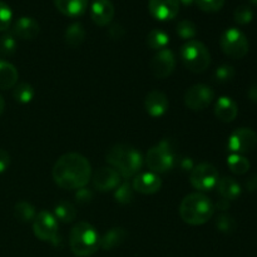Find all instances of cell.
I'll return each instance as SVG.
<instances>
[{"instance_id": "obj_4", "label": "cell", "mask_w": 257, "mask_h": 257, "mask_svg": "<svg viewBox=\"0 0 257 257\" xmlns=\"http://www.w3.org/2000/svg\"><path fill=\"white\" fill-rule=\"evenodd\" d=\"M69 245L75 256H92L100 247L99 233L90 223L79 222L70 231Z\"/></svg>"}, {"instance_id": "obj_29", "label": "cell", "mask_w": 257, "mask_h": 257, "mask_svg": "<svg viewBox=\"0 0 257 257\" xmlns=\"http://www.w3.org/2000/svg\"><path fill=\"white\" fill-rule=\"evenodd\" d=\"M34 88L32 87L28 83H20L17 87L14 88V92H13V97L17 102L23 103V104H27V103L32 102V99L34 98Z\"/></svg>"}, {"instance_id": "obj_47", "label": "cell", "mask_w": 257, "mask_h": 257, "mask_svg": "<svg viewBox=\"0 0 257 257\" xmlns=\"http://www.w3.org/2000/svg\"><path fill=\"white\" fill-rule=\"evenodd\" d=\"M251 3H252V4H255V5H257V0H250Z\"/></svg>"}, {"instance_id": "obj_24", "label": "cell", "mask_w": 257, "mask_h": 257, "mask_svg": "<svg viewBox=\"0 0 257 257\" xmlns=\"http://www.w3.org/2000/svg\"><path fill=\"white\" fill-rule=\"evenodd\" d=\"M65 43L69 47L77 48L84 42L85 39V29L80 23H73L65 30Z\"/></svg>"}, {"instance_id": "obj_30", "label": "cell", "mask_w": 257, "mask_h": 257, "mask_svg": "<svg viewBox=\"0 0 257 257\" xmlns=\"http://www.w3.org/2000/svg\"><path fill=\"white\" fill-rule=\"evenodd\" d=\"M176 30H177V34L186 40H193V38L197 35V27L195 23L188 19L181 20L177 24Z\"/></svg>"}, {"instance_id": "obj_32", "label": "cell", "mask_w": 257, "mask_h": 257, "mask_svg": "<svg viewBox=\"0 0 257 257\" xmlns=\"http://www.w3.org/2000/svg\"><path fill=\"white\" fill-rule=\"evenodd\" d=\"M233 18H235V22L240 25H246L248 23H251V20L253 19V12L248 5H238L236 8L235 13H233Z\"/></svg>"}, {"instance_id": "obj_31", "label": "cell", "mask_w": 257, "mask_h": 257, "mask_svg": "<svg viewBox=\"0 0 257 257\" xmlns=\"http://www.w3.org/2000/svg\"><path fill=\"white\" fill-rule=\"evenodd\" d=\"M115 200L122 205H128L133 200V187L128 182H123L115 188Z\"/></svg>"}, {"instance_id": "obj_9", "label": "cell", "mask_w": 257, "mask_h": 257, "mask_svg": "<svg viewBox=\"0 0 257 257\" xmlns=\"http://www.w3.org/2000/svg\"><path fill=\"white\" fill-rule=\"evenodd\" d=\"M218 180H220V176H218L217 168L211 163H200L191 171V185L196 190L202 191V192L215 188Z\"/></svg>"}, {"instance_id": "obj_43", "label": "cell", "mask_w": 257, "mask_h": 257, "mask_svg": "<svg viewBox=\"0 0 257 257\" xmlns=\"http://www.w3.org/2000/svg\"><path fill=\"white\" fill-rule=\"evenodd\" d=\"M181 168L185 171H192L193 170V163L191 158H183L181 161Z\"/></svg>"}, {"instance_id": "obj_38", "label": "cell", "mask_w": 257, "mask_h": 257, "mask_svg": "<svg viewBox=\"0 0 257 257\" xmlns=\"http://www.w3.org/2000/svg\"><path fill=\"white\" fill-rule=\"evenodd\" d=\"M75 200H77L78 203H82V205L89 203L93 200V192L85 187L79 188L75 193Z\"/></svg>"}, {"instance_id": "obj_8", "label": "cell", "mask_w": 257, "mask_h": 257, "mask_svg": "<svg viewBox=\"0 0 257 257\" xmlns=\"http://www.w3.org/2000/svg\"><path fill=\"white\" fill-rule=\"evenodd\" d=\"M33 230H34L35 236L39 240L47 241L54 246H58L60 243V237L58 235L57 218L47 211H40L35 216Z\"/></svg>"}, {"instance_id": "obj_41", "label": "cell", "mask_w": 257, "mask_h": 257, "mask_svg": "<svg viewBox=\"0 0 257 257\" xmlns=\"http://www.w3.org/2000/svg\"><path fill=\"white\" fill-rule=\"evenodd\" d=\"M246 187L248 191H256L257 190V175H252L246 182Z\"/></svg>"}, {"instance_id": "obj_14", "label": "cell", "mask_w": 257, "mask_h": 257, "mask_svg": "<svg viewBox=\"0 0 257 257\" xmlns=\"http://www.w3.org/2000/svg\"><path fill=\"white\" fill-rule=\"evenodd\" d=\"M120 177L122 176L113 167H102L93 176V183L98 191L107 192L115 190L120 185Z\"/></svg>"}, {"instance_id": "obj_42", "label": "cell", "mask_w": 257, "mask_h": 257, "mask_svg": "<svg viewBox=\"0 0 257 257\" xmlns=\"http://www.w3.org/2000/svg\"><path fill=\"white\" fill-rule=\"evenodd\" d=\"M215 208H217V210H220V211L228 210V208H230V201L225 200V198L221 197V200H218V202L216 203Z\"/></svg>"}, {"instance_id": "obj_7", "label": "cell", "mask_w": 257, "mask_h": 257, "mask_svg": "<svg viewBox=\"0 0 257 257\" xmlns=\"http://www.w3.org/2000/svg\"><path fill=\"white\" fill-rule=\"evenodd\" d=\"M221 49L226 55L233 59H241L248 53V40L241 30L230 28L221 35Z\"/></svg>"}, {"instance_id": "obj_28", "label": "cell", "mask_w": 257, "mask_h": 257, "mask_svg": "<svg viewBox=\"0 0 257 257\" xmlns=\"http://www.w3.org/2000/svg\"><path fill=\"white\" fill-rule=\"evenodd\" d=\"M227 165L231 172H233L235 175H245L250 170V162L247 158L243 157L242 155H237V153H233L227 158Z\"/></svg>"}, {"instance_id": "obj_45", "label": "cell", "mask_w": 257, "mask_h": 257, "mask_svg": "<svg viewBox=\"0 0 257 257\" xmlns=\"http://www.w3.org/2000/svg\"><path fill=\"white\" fill-rule=\"evenodd\" d=\"M4 107H5V102H4V99H3L2 95H0V114L4 112Z\"/></svg>"}, {"instance_id": "obj_3", "label": "cell", "mask_w": 257, "mask_h": 257, "mask_svg": "<svg viewBox=\"0 0 257 257\" xmlns=\"http://www.w3.org/2000/svg\"><path fill=\"white\" fill-rule=\"evenodd\" d=\"M107 162L118 171L122 177L131 178L141 170L143 158L132 146L115 145L107 153Z\"/></svg>"}, {"instance_id": "obj_11", "label": "cell", "mask_w": 257, "mask_h": 257, "mask_svg": "<svg viewBox=\"0 0 257 257\" xmlns=\"http://www.w3.org/2000/svg\"><path fill=\"white\" fill-rule=\"evenodd\" d=\"M257 146V133L251 128H238L228 138V148L233 153H247Z\"/></svg>"}, {"instance_id": "obj_13", "label": "cell", "mask_w": 257, "mask_h": 257, "mask_svg": "<svg viewBox=\"0 0 257 257\" xmlns=\"http://www.w3.org/2000/svg\"><path fill=\"white\" fill-rule=\"evenodd\" d=\"M148 9L157 20H171L180 12V0H150Z\"/></svg>"}, {"instance_id": "obj_33", "label": "cell", "mask_w": 257, "mask_h": 257, "mask_svg": "<svg viewBox=\"0 0 257 257\" xmlns=\"http://www.w3.org/2000/svg\"><path fill=\"white\" fill-rule=\"evenodd\" d=\"M216 227L220 232L232 233L236 230V221L230 215H221L216 220Z\"/></svg>"}, {"instance_id": "obj_16", "label": "cell", "mask_w": 257, "mask_h": 257, "mask_svg": "<svg viewBox=\"0 0 257 257\" xmlns=\"http://www.w3.org/2000/svg\"><path fill=\"white\" fill-rule=\"evenodd\" d=\"M161 186H162V181L158 177L156 173L148 172V173H141V175L136 176L133 180V190L137 192L143 193V195H152L160 191Z\"/></svg>"}, {"instance_id": "obj_27", "label": "cell", "mask_w": 257, "mask_h": 257, "mask_svg": "<svg viewBox=\"0 0 257 257\" xmlns=\"http://www.w3.org/2000/svg\"><path fill=\"white\" fill-rule=\"evenodd\" d=\"M14 216L20 222L28 223L30 221H34L37 212H35V208L29 202L20 201L14 206Z\"/></svg>"}, {"instance_id": "obj_20", "label": "cell", "mask_w": 257, "mask_h": 257, "mask_svg": "<svg viewBox=\"0 0 257 257\" xmlns=\"http://www.w3.org/2000/svg\"><path fill=\"white\" fill-rule=\"evenodd\" d=\"M57 9L67 17H80L88 8V0H54Z\"/></svg>"}, {"instance_id": "obj_40", "label": "cell", "mask_w": 257, "mask_h": 257, "mask_svg": "<svg viewBox=\"0 0 257 257\" xmlns=\"http://www.w3.org/2000/svg\"><path fill=\"white\" fill-rule=\"evenodd\" d=\"M10 165V156L7 151L0 148V173L5 172Z\"/></svg>"}, {"instance_id": "obj_23", "label": "cell", "mask_w": 257, "mask_h": 257, "mask_svg": "<svg viewBox=\"0 0 257 257\" xmlns=\"http://www.w3.org/2000/svg\"><path fill=\"white\" fill-rule=\"evenodd\" d=\"M18 70L10 63L0 60V89H10L18 82Z\"/></svg>"}, {"instance_id": "obj_1", "label": "cell", "mask_w": 257, "mask_h": 257, "mask_svg": "<svg viewBox=\"0 0 257 257\" xmlns=\"http://www.w3.org/2000/svg\"><path fill=\"white\" fill-rule=\"evenodd\" d=\"M53 180L64 190H79L85 187L92 177L89 161L78 153H67L55 162Z\"/></svg>"}, {"instance_id": "obj_5", "label": "cell", "mask_w": 257, "mask_h": 257, "mask_svg": "<svg viewBox=\"0 0 257 257\" xmlns=\"http://www.w3.org/2000/svg\"><path fill=\"white\" fill-rule=\"evenodd\" d=\"M181 59L185 67L193 73H203L211 64L207 47L198 40H188L181 48Z\"/></svg>"}, {"instance_id": "obj_26", "label": "cell", "mask_w": 257, "mask_h": 257, "mask_svg": "<svg viewBox=\"0 0 257 257\" xmlns=\"http://www.w3.org/2000/svg\"><path fill=\"white\" fill-rule=\"evenodd\" d=\"M170 43V37L166 32L161 29H153L147 35V45L151 49L162 50Z\"/></svg>"}, {"instance_id": "obj_21", "label": "cell", "mask_w": 257, "mask_h": 257, "mask_svg": "<svg viewBox=\"0 0 257 257\" xmlns=\"http://www.w3.org/2000/svg\"><path fill=\"white\" fill-rule=\"evenodd\" d=\"M216 187H217V191L221 197L225 198V200L235 201L241 195V186L232 177L220 178Z\"/></svg>"}, {"instance_id": "obj_22", "label": "cell", "mask_w": 257, "mask_h": 257, "mask_svg": "<svg viewBox=\"0 0 257 257\" xmlns=\"http://www.w3.org/2000/svg\"><path fill=\"white\" fill-rule=\"evenodd\" d=\"M125 237H127V232H125L124 228H110V230L103 236V238H100V247H102L103 250L107 251L113 250V248L122 245V243L124 242Z\"/></svg>"}, {"instance_id": "obj_2", "label": "cell", "mask_w": 257, "mask_h": 257, "mask_svg": "<svg viewBox=\"0 0 257 257\" xmlns=\"http://www.w3.org/2000/svg\"><path fill=\"white\" fill-rule=\"evenodd\" d=\"M215 212V206L202 193H191L186 196L180 206V216L186 223L200 226L211 220Z\"/></svg>"}, {"instance_id": "obj_37", "label": "cell", "mask_w": 257, "mask_h": 257, "mask_svg": "<svg viewBox=\"0 0 257 257\" xmlns=\"http://www.w3.org/2000/svg\"><path fill=\"white\" fill-rule=\"evenodd\" d=\"M196 4L202 12L215 13L222 9L225 0H196Z\"/></svg>"}, {"instance_id": "obj_17", "label": "cell", "mask_w": 257, "mask_h": 257, "mask_svg": "<svg viewBox=\"0 0 257 257\" xmlns=\"http://www.w3.org/2000/svg\"><path fill=\"white\" fill-rule=\"evenodd\" d=\"M168 105H170L168 98L160 90H152L146 97L145 108L148 114L152 117H161L165 114L168 109Z\"/></svg>"}, {"instance_id": "obj_10", "label": "cell", "mask_w": 257, "mask_h": 257, "mask_svg": "<svg viewBox=\"0 0 257 257\" xmlns=\"http://www.w3.org/2000/svg\"><path fill=\"white\" fill-rule=\"evenodd\" d=\"M215 98L212 88L205 84H196L191 87L185 94V104L188 109L200 112L206 109Z\"/></svg>"}, {"instance_id": "obj_36", "label": "cell", "mask_w": 257, "mask_h": 257, "mask_svg": "<svg viewBox=\"0 0 257 257\" xmlns=\"http://www.w3.org/2000/svg\"><path fill=\"white\" fill-rule=\"evenodd\" d=\"M13 19V12L7 3L0 0V32H4L10 27Z\"/></svg>"}, {"instance_id": "obj_39", "label": "cell", "mask_w": 257, "mask_h": 257, "mask_svg": "<svg viewBox=\"0 0 257 257\" xmlns=\"http://www.w3.org/2000/svg\"><path fill=\"white\" fill-rule=\"evenodd\" d=\"M108 34H109V37L112 38V39L119 40L124 37L125 30L124 28L122 27V24H119V23H114V24L110 25L109 29H108Z\"/></svg>"}, {"instance_id": "obj_15", "label": "cell", "mask_w": 257, "mask_h": 257, "mask_svg": "<svg viewBox=\"0 0 257 257\" xmlns=\"http://www.w3.org/2000/svg\"><path fill=\"white\" fill-rule=\"evenodd\" d=\"M90 17L97 25L105 27L114 17V5L110 0H93L90 5Z\"/></svg>"}, {"instance_id": "obj_25", "label": "cell", "mask_w": 257, "mask_h": 257, "mask_svg": "<svg viewBox=\"0 0 257 257\" xmlns=\"http://www.w3.org/2000/svg\"><path fill=\"white\" fill-rule=\"evenodd\" d=\"M54 217L63 223H70L77 217V210L70 202L63 201L59 202L54 208Z\"/></svg>"}, {"instance_id": "obj_18", "label": "cell", "mask_w": 257, "mask_h": 257, "mask_svg": "<svg viewBox=\"0 0 257 257\" xmlns=\"http://www.w3.org/2000/svg\"><path fill=\"white\" fill-rule=\"evenodd\" d=\"M13 32H14V35H17L20 39L32 40L39 34V23L35 19H33V18L22 17L15 22Z\"/></svg>"}, {"instance_id": "obj_12", "label": "cell", "mask_w": 257, "mask_h": 257, "mask_svg": "<svg viewBox=\"0 0 257 257\" xmlns=\"http://www.w3.org/2000/svg\"><path fill=\"white\" fill-rule=\"evenodd\" d=\"M176 68V58L172 50L162 49L158 50L157 54L151 59L150 69L151 73L158 79H165L170 77Z\"/></svg>"}, {"instance_id": "obj_44", "label": "cell", "mask_w": 257, "mask_h": 257, "mask_svg": "<svg viewBox=\"0 0 257 257\" xmlns=\"http://www.w3.org/2000/svg\"><path fill=\"white\" fill-rule=\"evenodd\" d=\"M248 98H250V100H252L253 103H257V83L248 89Z\"/></svg>"}, {"instance_id": "obj_46", "label": "cell", "mask_w": 257, "mask_h": 257, "mask_svg": "<svg viewBox=\"0 0 257 257\" xmlns=\"http://www.w3.org/2000/svg\"><path fill=\"white\" fill-rule=\"evenodd\" d=\"M180 2L185 5H191L193 4V3H196V0H180Z\"/></svg>"}, {"instance_id": "obj_34", "label": "cell", "mask_w": 257, "mask_h": 257, "mask_svg": "<svg viewBox=\"0 0 257 257\" xmlns=\"http://www.w3.org/2000/svg\"><path fill=\"white\" fill-rule=\"evenodd\" d=\"M17 50V39L14 34L7 33L0 38V53L4 55H12Z\"/></svg>"}, {"instance_id": "obj_35", "label": "cell", "mask_w": 257, "mask_h": 257, "mask_svg": "<svg viewBox=\"0 0 257 257\" xmlns=\"http://www.w3.org/2000/svg\"><path fill=\"white\" fill-rule=\"evenodd\" d=\"M235 77V69L228 64H223L218 67L215 72V79L218 83H228Z\"/></svg>"}, {"instance_id": "obj_6", "label": "cell", "mask_w": 257, "mask_h": 257, "mask_svg": "<svg viewBox=\"0 0 257 257\" xmlns=\"http://www.w3.org/2000/svg\"><path fill=\"white\" fill-rule=\"evenodd\" d=\"M175 146L172 141L163 140L151 148L146 156L148 168L155 173H165L175 165Z\"/></svg>"}, {"instance_id": "obj_19", "label": "cell", "mask_w": 257, "mask_h": 257, "mask_svg": "<svg viewBox=\"0 0 257 257\" xmlns=\"http://www.w3.org/2000/svg\"><path fill=\"white\" fill-rule=\"evenodd\" d=\"M238 113L237 104L230 97L218 98L215 104V114L220 120L226 123H230L236 119Z\"/></svg>"}]
</instances>
